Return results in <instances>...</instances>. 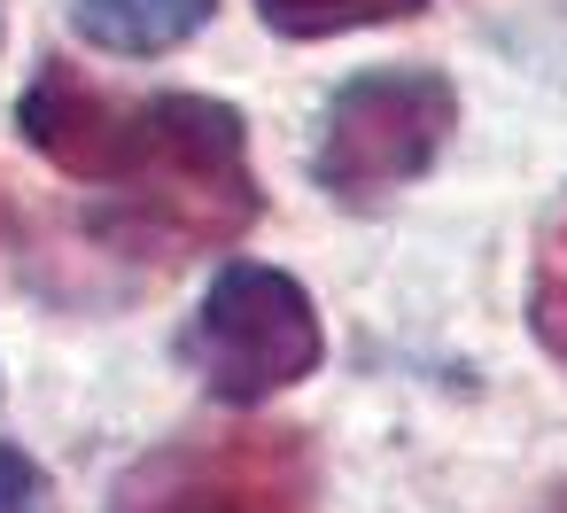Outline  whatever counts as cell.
Returning <instances> with one entry per match:
<instances>
[{
    "instance_id": "obj_1",
    "label": "cell",
    "mask_w": 567,
    "mask_h": 513,
    "mask_svg": "<svg viewBox=\"0 0 567 513\" xmlns=\"http://www.w3.org/2000/svg\"><path fill=\"white\" fill-rule=\"evenodd\" d=\"M17 133L40 164L102 187L94 234L117 257H195L257 226L265 187L249 172V125L210 94H102L71 63H40L17 102Z\"/></svg>"
},
{
    "instance_id": "obj_2",
    "label": "cell",
    "mask_w": 567,
    "mask_h": 513,
    "mask_svg": "<svg viewBox=\"0 0 567 513\" xmlns=\"http://www.w3.org/2000/svg\"><path fill=\"white\" fill-rule=\"evenodd\" d=\"M458 125V86L427 63H381L358 71L327 94L319 110V141H311V179L319 195H334L342 211H365L396 187H412L420 172H435L443 141Z\"/></svg>"
},
{
    "instance_id": "obj_3",
    "label": "cell",
    "mask_w": 567,
    "mask_h": 513,
    "mask_svg": "<svg viewBox=\"0 0 567 513\" xmlns=\"http://www.w3.org/2000/svg\"><path fill=\"white\" fill-rule=\"evenodd\" d=\"M319 358H327V335H319L311 288L257 257H234L179 327V366L218 404H265V397L311 381Z\"/></svg>"
},
{
    "instance_id": "obj_4",
    "label": "cell",
    "mask_w": 567,
    "mask_h": 513,
    "mask_svg": "<svg viewBox=\"0 0 567 513\" xmlns=\"http://www.w3.org/2000/svg\"><path fill=\"white\" fill-rule=\"evenodd\" d=\"M110 513H319L311 443L265 420L156 443L110 490Z\"/></svg>"
},
{
    "instance_id": "obj_5",
    "label": "cell",
    "mask_w": 567,
    "mask_h": 513,
    "mask_svg": "<svg viewBox=\"0 0 567 513\" xmlns=\"http://www.w3.org/2000/svg\"><path fill=\"white\" fill-rule=\"evenodd\" d=\"M218 0H71V24L86 48L102 55H125V63H148V55H172L187 48L203 24H210Z\"/></svg>"
},
{
    "instance_id": "obj_6",
    "label": "cell",
    "mask_w": 567,
    "mask_h": 513,
    "mask_svg": "<svg viewBox=\"0 0 567 513\" xmlns=\"http://www.w3.org/2000/svg\"><path fill=\"white\" fill-rule=\"evenodd\" d=\"M249 9L280 40H334V32H365V24H404L427 0H249Z\"/></svg>"
},
{
    "instance_id": "obj_7",
    "label": "cell",
    "mask_w": 567,
    "mask_h": 513,
    "mask_svg": "<svg viewBox=\"0 0 567 513\" xmlns=\"http://www.w3.org/2000/svg\"><path fill=\"white\" fill-rule=\"evenodd\" d=\"M528 319H536V342L567 366V211L544 234V257H536V280H528Z\"/></svg>"
},
{
    "instance_id": "obj_8",
    "label": "cell",
    "mask_w": 567,
    "mask_h": 513,
    "mask_svg": "<svg viewBox=\"0 0 567 513\" xmlns=\"http://www.w3.org/2000/svg\"><path fill=\"white\" fill-rule=\"evenodd\" d=\"M0 513H55V482L32 451L0 443Z\"/></svg>"
},
{
    "instance_id": "obj_9",
    "label": "cell",
    "mask_w": 567,
    "mask_h": 513,
    "mask_svg": "<svg viewBox=\"0 0 567 513\" xmlns=\"http://www.w3.org/2000/svg\"><path fill=\"white\" fill-rule=\"evenodd\" d=\"M551 513H567V497H559V505H551Z\"/></svg>"
},
{
    "instance_id": "obj_10",
    "label": "cell",
    "mask_w": 567,
    "mask_h": 513,
    "mask_svg": "<svg viewBox=\"0 0 567 513\" xmlns=\"http://www.w3.org/2000/svg\"><path fill=\"white\" fill-rule=\"evenodd\" d=\"M0 40H9V24H0Z\"/></svg>"
}]
</instances>
